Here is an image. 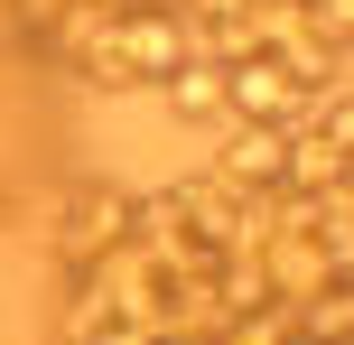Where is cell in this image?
<instances>
[{"mask_svg":"<svg viewBox=\"0 0 354 345\" xmlns=\"http://www.w3.org/2000/svg\"><path fill=\"white\" fill-rule=\"evenodd\" d=\"M122 243H131V187L84 178V187H66V196H56V234H47L56 271H93V261L122 252Z\"/></svg>","mask_w":354,"mask_h":345,"instance_id":"1","label":"cell"},{"mask_svg":"<svg viewBox=\"0 0 354 345\" xmlns=\"http://www.w3.org/2000/svg\"><path fill=\"white\" fill-rule=\"evenodd\" d=\"M112 56H122L131 84H159V75H177V66L196 56L187 10H177V0H131V10H112Z\"/></svg>","mask_w":354,"mask_h":345,"instance_id":"2","label":"cell"},{"mask_svg":"<svg viewBox=\"0 0 354 345\" xmlns=\"http://www.w3.org/2000/svg\"><path fill=\"white\" fill-rule=\"evenodd\" d=\"M326 93H308L299 75L280 66V56H243V66H224V122H270V131H308V112H317Z\"/></svg>","mask_w":354,"mask_h":345,"instance_id":"3","label":"cell"},{"mask_svg":"<svg viewBox=\"0 0 354 345\" xmlns=\"http://www.w3.org/2000/svg\"><path fill=\"white\" fill-rule=\"evenodd\" d=\"M280 149H289V131H270V122H233V140L214 149V178L243 187V196H280Z\"/></svg>","mask_w":354,"mask_h":345,"instance_id":"4","label":"cell"},{"mask_svg":"<svg viewBox=\"0 0 354 345\" xmlns=\"http://www.w3.org/2000/svg\"><path fill=\"white\" fill-rule=\"evenodd\" d=\"M336 178H354V159L326 131H289V149H280V187L289 196H317V187H336Z\"/></svg>","mask_w":354,"mask_h":345,"instance_id":"5","label":"cell"},{"mask_svg":"<svg viewBox=\"0 0 354 345\" xmlns=\"http://www.w3.org/2000/svg\"><path fill=\"white\" fill-rule=\"evenodd\" d=\"M159 103L177 122H224V66L214 56H187L177 75H159Z\"/></svg>","mask_w":354,"mask_h":345,"instance_id":"6","label":"cell"},{"mask_svg":"<svg viewBox=\"0 0 354 345\" xmlns=\"http://www.w3.org/2000/svg\"><path fill=\"white\" fill-rule=\"evenodd\" d=\"M308 224H317L326 261H336V280H345V271H354V178L317 187V196H308Z\"/></svg>","mask_w":354,"mask_h":345,"instance_id":"7","label":"cell"},{"mask_svg":"<svg viewBox=\"0 0 354 345\" xmlns=\"http://www.w3.org/2000/svg\"><path fill=\"white\" fill-rule=\"evenodd\" d=\"M299 19H308V37H326L336 56H354V0H299Z\"/></svg>","mask_w":354,"mask_h":345,"instance_id":"8","label":"cell"},{"mask_svg":"<svg viewBox=\"0 0 354 345\" xmlns=\"http://www.w3.org/2000/svg\"><path fill=\"white\" fill-rule=\"evenodd\" d=\"M308 131H326V140H336V149H345V159H354V75H345V84H336V93H326V103H317V112H308Z\"/></svg>","mask_w":354,"mask_h":345,"instance_id":"9","label":"cell"},{"mask_svg":"<svg viewBox=\"0 0 354 345\" xmlns=\"http://www.w3.org/2000/svg\"><path fill=\"white\" fill-rule=\"evenodd\" d=\"M336 308H345V336H354V271L336 280Z\"/></svg>","mask_w":354,"mask_h":345,"instance_id":"10","label":"cell"},{"mask_svg":"<svg viewBox=\"0 0 354 345\" xmlns=\"http://www.w3.org/2000/svg\"><path fill=\"white\" fill-rule=\"evenodd\" d=\"M0 224H10V187H0Z\"/></svg>","mask_w":354,"mask_h":345,"instance_id":"11","label":"cell"},{"mask_svg":"<svg viewBox=\"0 0 354 345\" xmlns=\"http://www.w3.org/2000/svg\"><path fill=\"white\" fill-rule=\"evenodd\" d=\"M47 345H75V336H47Z\"/></svg>","mask_w":354,"mask_h":345,"instance_id":"12","label":"cell"}]
</instances>
